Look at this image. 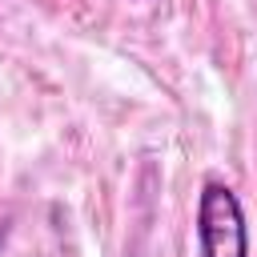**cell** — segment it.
I'll return each mask as SVG.
<instances>
[{
  "label": "cell",
  "instance_id": "1",
  "mask_svg": "<svg viewBox=\"0 0 257 257\" xmlns=\"http://www.w3.org/2000/svg\"><path fill=\"white\" fill-rule=\"evenodd\" d=\"M197 241H201V257H249V229H245L241 201L217 177H209L201 185Z\"/></svg>",
  "mask_w": 257,
  "mask_h": 257
}]
</instances>
